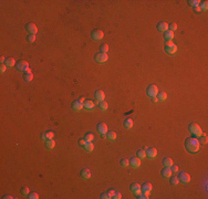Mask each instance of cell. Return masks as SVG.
Listing matches in <instances>:
<instances>
[{"mask_svg": "<svg viewBox=\"0 0 208 199\" xmlns=\"http://www.w3.org/2000/svg\"><path fill=\"white\" fill-rule=\"evenodd\" d=\"M141 189L144 193H150V191L152 190V184H150V182H144L141 186Z\"/></svg>", "mask_w": 208, "mask_h": 199, "instance_id": "18", "label": "cell"}, {"mask_svg": "<svg viewBox=\"0 0 208 199\" xmlns=\"http://www.w3.org/2000/svg\"><path fill=\"white\" fill-rule=\"evenodd\" d=\"M6 69H7V65L6 64H1V66H0V72L3 73L4 71H6Z\"/></svg>", "mask_w": 208, "mask_h": 199, "instance_id": "50", "label": "cell"}, {"mask_svg": "<svg viewBox=\"0 0 208 199\" xmlns=\"http://www.w3.org/2000/svg\"><path fill=\"white\" fill-rule=\"evenodd\" d=\"M106 138L110 142L115 141V139H116V134H115V132H107L106 133Z\"/></svg>", "mask_w": 208, "mask_h": 199, "instance_id": "26", "label": "cell"}, {"mask_svg": "<svg viewBox=\"0 0 208 199\" xmlns=\"http://www.w3.org/2000/svg\"><path fill=\"white\" fill-rule=\"evenodd\" d=\"M164 39L166 40L167 42L168 41H172V40L174 39V32L169 31V30H167L166 32H164Z\"/></svg>", "mask_w": 208, "mask_h": 199, "instance_id": "21", "label": "cell"}, {"mask_svg": "<svg viewBox=\"0 0 208 199\" xmlns=\"http://www.w3.org/2000/svg\"><path fill=\"white\" fill-rule=\"evenodd\" d=\"M2 198H3V199H13V197L11 195H4Z\"/></svg>", "mask_w": 208, "mask_h": 199, "instance_id": "51", "label": "cell"}, {"mask_svg": "<svg viewBox=\"0 0 208 199\" xmlns=\"http://www.w3.org/2000/svg\"><path fill=\"white\" fill-rule=\"evenodd\" d=\"M124 127L126 129H130L133 127V121H132V118H126L124 121Z\"/></svg>", "mask_w": 208, "mask_h": 199, "instance_id": "25", "label": "cell"}, {"mask_svg": "<svg viewBox=\"0 0 208 199\" xmlns=\"http://www.w3.org/2000/svg\"><path fill=\"white\" fill-rule=\"evenodd\" d=\"M163 164H164L165 167H169V168H171V166L173 165V160H172L171 157H165L164 159H163Z\"/></svg>", "mask_w": 208, "mask_h": 199, "instance_id": "27", "label": "cell"}, {"mask_svg": "<svg viewBox=\"0 0 208 199\" xmlns=\"http://www.w3.org/2000/svg\"><path fill=\"white\" fill-rule=\"evenodd\" d=\"M194 11H195L196 13H200V12H202V10H200L199 6H196V7H194Z\"/></svg>", "mask_w": 208, "mask_h": 199, "instance_id": "49", "label": "cell"}, {"mask_svg": "<svg viewBox=\"0 0 208 199\" xmlns=\"http://www.w3.org/2000/svg\"><path fill=\"white\" fill-rule=\"evenodd\" d=\"M156 155H157V150L154 147H148L146 149V156L148 158H155Z\"/></svg>", "mask_w": 208, "mask_h": 199, "instance_id": "14", "label": "cell"}, {"mask_svg": "<svg viewBox=\"0 0 208 199\" xmlns=\"http://www.w3.org/2000/svg\"><path fill=\"white\" fill-rule=\"evenodd\" d=\"M81 177L83 179H90L91 178V172H90L89 169H86V168H84V169L81 170Z\"/></svg>", "mask_w": 208, "mask_h": 199, "instance_id": "19", "label": "cell"}, {"mask_svg": "<svg viewBox=\"0 0 208 199\" xmlns=\"http://www.w3.org/2000/svg\"><path fill=\"white\" fill-rule=\"evenodd\" d=\"M16 68H17V70L23 71V72H25V71H27L28 69H29V63L25 60H20L16 63Z\"/></svg>", "mask_w": 208, "mask_h": 199, "instance_id": "4", "label": "cell"}, {"mask_svg": "<svg viewBox=\"0 0 208 199\" xmlns=\"http://www.w3.org/2000/svg\"><path fill=\"white\" fill-rule=\"evenodd\" d=\"M148 197H150V193H141L138 195V197L137 198H139V199H147Z\"/></svg>", "mask_w": 208, "mask_h": 199, "instance_id": "37", "label": "cell"}, {"mask_svg": "<svg viewBox=\"0 0 208 199\" xmlns=\"http://www.w3.org/2000/svg\"><path fill=\"white\" fill-rule=\"evenodd\" d=\"M96 128H98V132L100 133L101 136H102V137L106 136V133H107V125H106L104 122L99 123L98 126H96Z\"/></svg>", "mask_w": 208, "mask_h": 199, "instance_id": "6", "label": "cell"}, {"mask_svg": "<svg viewBox=\"0 0 208 199\" xmlns=\"http://www.w3.org/2000/svg\"><path fill=\"white\" fill-rule=\"evenodd\" d=\"M95 99L98 100L99 102L104 101V99H105V94H104V92L101 91V90H98V91H95Z\"/></svg>", "mask_w": 208, "mask_h": 199, "instance_id": "17", "label": "cell"}, {"mask_svg": "<svg viewBox=\"0 0 208 199\" xmlns=\"http://www.w3.org/2000/svg\"><path fill=\"white\" fill-rule=\"evenodd\" d=\"M121 197H122V196H121V194H120V193H117V191H115V193H114V196H113L112 198H114V199H120Z\"/></svg>", "mask_w": 208, "mask_h": 199, "instance_id": "48", "label": "cell"}, {"mask_svg": "<svg viewBox=\"0 0 208 199\" xmlns=\"http://www.w3.org/2000/svg\"><path fill=\"white\" fill-rule=\"evenodd\" d=\"M162 176L163 178H169L172 176V170L169 167H164L162 169Z\"/></svg>", "mask_w": 208, "mask_h": 199, "instance_id": "16", "label": "cell"}, {"mask_svg": "<svg viewBox=\"0 0 208 199\" xmlns=\"http://www.w3.org/2000/svg\"><path fill=\"white\" fill-rule=\"evenodd\" d=\"M84 148H85V150H87V151H92V150H93L94 146H93V144H92V142H86L85 145H84Z\"/></svg>", "mask_w": 208, "mask_h": 199, "instance_id": "30", "label": "cell"}, {"mask_svg": "<svg viewBox=\"0 0 208 199\" xmlns=\"http://www.w3.org/2000/svg\"><path fill=\"white\" fill-rule=\"evenodd\" d=\"M108 59L107 54L106 53H102V52H100V53H96L95 55H94V60L96 61L98 63H104L106 62Z\"/></svg>", "mask_w": 208, "mask_h": 199, "instance_id": "5", "label": "cell"}, {"mask_svg": "<svg viewBox=\"0 0 208 199\" xmlns=\"http://www.w3.org/2000/svg\"><path fill=\"white\" fill-rule=\"evenodd\" d=\"M28 196H29V197H28L29 199H38V198H39V195H38L37 193H31V194H29Z\"/></svg>", "mask_w": 208, "mask_h": 199, "instance_id": "44", "label": "cell"}, {"mask_svg": "<svg viewBox=\"0 0 208 199\" xmlns=\"http://www.w3.org/2000/svg\"><path fill=\"white\" fill-rule=\"evenodd\" d=\"M26 30H27V32H29L30 34H35V33L38 32L37 25H35L34 23H32V22H30V23H28V25H26Z\"/></svg>", "mask_w": 208, "mask_h": 199, "instance_id": "11", "label": "cell"}, {"mask_svg": "<svg viewBox=\"0 0 208 199\" xmlns=\"http://www.w3.org/2000/svg\"><path fill=\"white\" fill-rule=\"evenodd\" d=\"M107 193H108V195L111 196V198H112L113 196H114V193H115V191H114V190H108Z\"/></svg>", "mask_w": 208, "mask_h": 199, "instance_id": "52", "label": "cell"}, {"mask_svg": "<svg viewBox=\"0 0 208 199\" xmlns=\"http://www.w3.org/2000/svg\"><path fill=\"white\" fill-rule=\"evenodd\" d=\"M171 170H172V173H177V172H178V166L173 164L171 166Z\"/></svg>", "mask_w": 208, "mask_h": 199, "instance_id": "46", "label": "cell"}, {"mask_svg": "<svg viewBox=\"0 0 208 199\" xmlns=\"http://www.w3.org/2000/svg\"><path fill=\"white\" fill-rule=\"evenodd\" d=\"M100 198H102V199H110L111 196L108 195V193H103V194H101V197Z\"/></svg>", "mask_w": 208, "mask_h": 199, "instance_id": "45", "label": "cell"}, {"mask_svg": "<svg viewBox=\"0 0 208 199\" xmlns=\"http://www.w3.org/2000/svg\"><path fill=\"white\" fill-rule=\"evenodd\" d=\"M177 177H178V180L181 182H183V184H187V182L190 181V176L187 174V173L182 172V173H179Z\"/></svg>", "mask_w": 208, "mask_h": 199, "instance_id": "8", "label": "cell"}, {"mask_svg": "<svg viewBox=\"0 0 208 199\" xmlns=\"http://www.w3.org/2000/svg\"><path fill=\"white\" fill-rule=\"evenodd\" d=\"M27 41L30 42V43H32V42L35 41V34H29L27 37Z\"/></svg>", "mask_w": 208, "mask_h": 199, "instance_id": "41", "label": "cell"}, {"mask_svg": "<svg viewBox=\"0 0 208 199\" xmlns=\"http://www.w3.org/2000/svg\"><path fill=\"white\" fill-rule=\"evenodd\" d=\"M25 72H27V73H31V70H30V69H28L27 71H25Z\"/></svg>", "mask_w": 208, "mask_h": 199, "instance_id": "57", "label": "cell"}, {"mask_svg": "<svg viewBox=\"0 0 208 199\" xmlns=\"http://www.w3.org/2000/svg\"><path fill=\"white\" fill-rule=\"evenodd\" d=\"M188 129H189V132L193 135H195L196 137H200L203 134H204L203 131H202V128H200V127L198 126L196 123H190L189 126H188Z\"/></svg>", "mask_w": 208, "mask_h": 199, "instance_id": "2", "label": "cell"}, {"mask_svg": "<svg viewBox=\"0 0 208 199\" xmlns=\"http://www.w3.org/2000/svg\"><path fill=\"white\" fill-rule=\"evenodd\" d=\"M199 8H200V10H202V11H206L208 9V2L207 1H203V2L200 1Z\"/></svg>", "mask_w": 208, "mask_h": 199, "instance_id": "31", "label": "cell"}, {"mask_svg": "<svg viewBox=\"0 0 208 199\" xmlns=\"http://www.w3.org/2000/svg\"><path fill=\"white\" fill-rule=\"evenodd\" d=\"M91 37H92V39L95 40V41H100V40L103 39L104 33L102 30H94V31H92Z\"/></svg>", "mask_w": 208, "mask_h": 199, "instance_id": "9", "label": "cell"}, {"mask_svg": "<svg viewBox=\"0 0 208 199\" xmlns=\"http://www.w3.org/2000/svg\"><path fill=\"white\" fill-rule=\"evenodd\" d=\"M93 138H94V135L92 134V133H87V134L85 135V137H84V139H85L86 142H92Z\"/></svg>", "mask_w": 208, "mask_h": 199, "instance_id": "35", "label": "cell"}, {"mask_svg": "<svg viewBox=\"0 0 208 199\" xmlns=\"http://www.w3.org/2000/svg\"><path fill=\"white\" fill-rule=\"evenodd\" d=\"M54 146H55V142L53 141V138L52 139H48V141H46V147L49 149V150H51V149L54 148Z\"/></svg>", "mask_w": 208, "mask_h": 199, "instance_id": "23", "label": "cell"}, {"mask_svg": "<svg viewBox=\"0 0 208 199\" xmlns=\"http://www.w3.org/2000/svg\"><path fill=\"white\" fill-rule=\"evenodd\" d=\"M129 160H130V165L133 168H138L141 166V159L138 157H131Z\"/></svg>", "mask_w": 208, "mask_h": 199, "instance_id": "12", "label": "cell"}, {"mask_svg": "<svg viewBox=\"0 0 208 199\" xmlns=\"http://www.w3.org/2000/svg\"><path fill=\"white\" fill-rule=\"evenodd\" d=\"M93 107H94V102H92V101H85L83 103V108H86V110L91 111V110H93Z\"/></svg>", "mask_w": 208, "mask_h": 199, "instance_id": "22", "label": "cell"}, {"mask_svg": "<svg viewBox=\"0 0 208 199\" xmlns=\"http://www.w3.org/2000/svg\"><path fill=\"white\" fill-rule=\"evenodd\" d=\"M164 50H165V52L168 53V54H175L177 52V46L174 44L173 42L168 41V42H166V44H165Z\"/></svg>", "mask_w": 208, "mask_h": 199, "instance_id": "3", "label": "cell"}, {"mask_svg": "<svg viewBox=\"0 0 208 199\" xmlns=\"http://www.w3.org/2000/svg\"><path fill=\"white\" fill-rule=\"evenodd\" d=\"M157 91H158L157 86H156V85H154V84H151V85H148L146 93H147V95L150 96V98H154V96L157 95V93H158Z\"/></svg>", "mask_w": 208, "mask_h": 199, "instance_id": "7", "label": "cell"}, {"mask_svg": "<svg viewBox=\"0 0 208 199\" xmlns=\"http://www.w3.org/2000/svg\"><path fill=\"white\" fill-rule=\"evenodd\" d=\"M156 28H157V30L160 32H166L167 30H168V25H167L165 21H160V22L157 23Z\"/></svg>", "mask_w": 208, "mask_h": 199, "instance_id": "13", "label": "cell"}, {"mask_svg": "<svg viewBox=\"0 0 208 199\" xmlns=\"http://www.w3.org/2000/svg\"><path fill=\"white\" fill-rule=\"evenodd\" d=\"M120 164H121V166H123V167H127V166L130 165V160L126 159V158H123V159L120 160Z\"/></svg>", "mask_w": 208, "mask_h": 199, "instance_id": "34", "label": "cell"}, {"mask_svg": "<svg viewBox=\"0 0 208 199\" xmlns=\"http://www.w3.org/2000/svg\"><path fill=\"white\" fill-rule=\"evenodd\" d=\"M168 29H169V31H172V32L176 31L177 25H176V23H171V25H168Z\"/></svg>", "mask_w": 208, "mask_h": 199, "instance_id": "43", "label": "cell"}, {"mask_svg": "<svg viewBox=\"0 0 208 199\" xmlns=\"http://www.w3.org/2000/svg\"><path fill=\"white\" fill-rule=\"evenodd\" d=\"M130 189H131V191L134 194V195L138 196L139 194L142 193V189H141V186H139V184L137 182H133V184H131V186H130Z\"/></svg>", "mask_w": 208, "mask_h": 199, "instance_id": "10", "label": "cell"}, {"mask_svg": "<svg viewBox=\"0 0 208 199\" xmlns=\"http://www.w3.org/2000/svg\"><path fill=\"white\" fill-rule=\"evenodd\" d=\"M136 155H137V157L139 158V159H143V158L146 157V151L144 150V149H138Z\"/></svg>", "mask_w": 208, "mask_h": 199, "instance_id": "29", "label": "cell"}, {"mask_svg": "<svg viewBox=\"0 0 208 199\" xmlns=\"http://www.w3.org/2000/svg\"><path fill=\"white\" fill-rule=\"evenodd\" d=\"M85 143H86V141H85L84 138H80V139H79V145H80V146H83V147H84Z\"/></svg>", "mask_w": 208, "mask_h": 199, "instance_id": "47", "label": "cell"}, {"mask_svg": "<svg viewBox=\"0 0 208 199\" xmlns=\"http://www.w3.org/2000/svg\"><path fill=\"white\" fill-rule=\"evenodd\" d=\"M100 50H101V52H102V53H106V52H107V50H108V46L106 43H104V44H102V46L100 47Z\"/></svg>", "mask_w": 208, "mask_h": 199, "instance_id": "39", "label": "cell"}, {"mask_svg": "<svg viewBox=\"0 0 208 199\" xmlns=\"http://www.w3.org/2000/svg\"><path fill=\"white\" fill-rule=\"evenodd\" d=\"M188 6H190V7H196V6H199V3H200V1L199 0H188Z\"/></svg>", "mask_w": 208, "mask_h": 199, "instance_id": "32", "label": "cell"}, {"mask_svg": "<svg viewBox=\"0 0 208 199\" xmlns=\"http://www.w3.org/2000/svg\"><path fill=\"white\" fill-rule=\"evenodd\" d=\"M157 100L158 101H160V102H164V101H166V99H167V94L165 93V92H158L157 93Z\"/></svg>", "mask_w": 208, "mask_h": 199, "instance_id": "24", "label": "cell"}, {"mask_svg": "<svg viewBox=\"0 0 208 199\" xmlns=\"http://www.w3.org/2000/svg\"><path fill=\"white\" fill-rule=\"evenodd\" d=\"M44 134H46L47 141H48V139H52V138H53V136H54V133H53V132H51V131H48V132H46V133H44Z\"/></svg>", "mask_w": 208, "mask_h": 199, "instance_id": "38", "label": "cell"}, {"mask_svg": "<svg viewBox=\"0 0 208 199\" xmlns=\"http://www.w3.org/2000/svg\"><path fill=\"white\" fill-rule=\"evenodd\" d=\"M4 61H6V59H4L3 56H1V58H0V62H1V63H4Z\"/></svg>", "mask_w": 208, "mask_h": 199, "instance_id": "54", "label": "cell"}, {"mask_svg": "<svg viewBox=\"0 0 208 199\" xmlns=\"http://www.w3.org/2000/svg\"><path fill=\"white\" fill-rule=\"evenodd\" d=\"M4 64L7 65V68H12L13 65H16V61L13 58H11V56H9V58L6 59V61H4Z\"/></svg>", "mask_w": 208, "mask_h": 199, "instance_id": "20", "label": "cell"}, {"mask_svg": "<svg viewBox=\"0 0 208 199\" xmlns=\"http://www.w3.org/2000/svg\"><path fill=\"white\" fill-rule=\"evenodd\" d=\"M99 105H100V108L102 111H106V110H107V103H106L105 101H101Z\"/></svg>", "mask_w": 208, "mask_h": 199, "instance_id": "33", "label": "cell"}, {"mask_svg": "<svg viewBox=\"0 0 208 199\" xmlns=\"http://www.w3.org/2000/svg\"><path fill=\"white\" fill-rule=\"evenodd\" d=\"M72 110L75 111V112H79V111H81L82 108H83V103H81L80 101H74L72 103Z\"/></svg>", "mask_w": 208, "mask_h": 199, "instance_id": "15", "label": "cell"}, {"mask_svg": "<svg viewBox=\"0 0 208 199\" xmlns=\"http://www.w3.org/2000/svg\"><path fill=\"white\" fill-rule=\"evenodd\" d=\"M84 100H85L84 98H80L79 100H78V101H80V102H81V103H84Z\"/></svg>", "mask_w": 208, "mask_h": 199, "instance_id": "56", "label": "cell"}, {"mask_svg": "<svg viewBox=\"0 0 208 199\" xmlns=\"http://www.w3.org/2000/svg\"><path fill=\"white\" fill-rule=\"evenodd\" d=\"M179 182V180H178V177H176V176H174V177H172L171 178V184L173 185V186H176L177 184Z\"/></svg>", "mask_w": 208, "mask_h": 199, "instance_id": "42", "label": "cell"}, {"mask_svg": "<svg viewBox=\"0 0 208 199\" xmlns=\"http://www.w3.org/2000/svg\"><path fill=\"white\" fill-rule=\"evenodd\" d=\"M199 146H200V144H199V142H198V139L196 138V137H189V138H187L185 141V147L191 154L198 151Z\"/></svg>", "mask_w": 208, "mask_h": 199, "instance_id": "1", "label": "cell"}, {"mask_svg": "<svg viewBox=\"0 0 208 199\" xmlns=\"http://www.w3.org/2000/svg\"><path fill=\"white\" fill-rule=\"evenodd\" d=\"M21 195L22 196L29 195V188H28V187H22V188H21Z\"/></svg>", "mask_w": 208, "mask_h": 199, "instance_id": "40", "label": "cell"}, {"mask_svg": "<svg viewBox=\"0 0 208 199\" xmlns=\"http://www.w3.org/2000/svg\"><path fill=\"white\" fill-rule=\"evenodd\" d=\"M152 101L154 102V103H156V102H157L158 100H157V98H156V96H154V98H152Z\"/></svg>", "mask_w": 208, "mask_h": 199, "instance_id": "55", "label": "cell"}, {"mask_svg": "<svg viewBox=\"0 0 208 199\" xmlns=\"http://www.w3.org/2000/svg\"><path fill=\"white\" fill-rule=\"evenodd\" d=\"M23 79H25L26 82H31L32 79H33V74H32V73L25 72V73H23Z\"/></svg>", "mask_w": 208, "mask_h": 199, "instance_id": "28", "label": "cell"}, {"mask_svg": "<svg viewBox=\"0 0 208 199\" xmlns=\"http://www.w3.org/2000/svg\"><path fill=\"white\" fill-rule=\"evenodd\" d=\"M199 144H207V136L205 134H203L202 136L199 137Z\"/></svg>", "mask_w": 208, "mask_h": 199, "instance_id": "36", "label": "cell"}, {"mask_svg": "<svg viewBox=\"0 0 208 199\" xmlns=\"http://www.w3.org/2000/svg\"><path fill=\"white\" fill-rule=\"evenodd\" d=\"M41 139H42V141H47V137H46V134H44V133H43V134H41Z\"/></svg>", "mask_w": 208, "mask_h": 199, "instance_id": "53", "label": "cell"}]
</instances>
